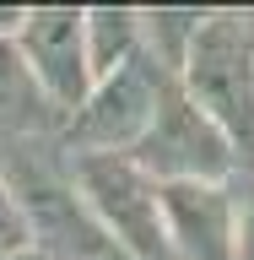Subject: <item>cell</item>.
<instances>
[{
    "label": "cell",
    "mask_w": 254,
    "mask_h": 260,
    "mask_svg": "<svg viewBox=\"0 0 254 260\" xmlns=\"http://www.w3.org/2000/svg\"><path fill=\"white\" fill-rule=\"evenodd\" d=\"M190 98L227 146L254 152V22L243 16H211L190 32Z\"/></svg>",
    "instance_id": "obj_1"
},
{
    "label": "cell",
    "mask_w": 254,
    "mask_h": 260,
    "mask_svg": "<svg viewBox=\"0 0 254 260\" xmlns=\"http://www.w3.org/2000/svg\"><path fill=\"white\" fill-rule=\"evenodd\" d=\"M76 179H81V190H87L92 222L108 228V239H114L119 255H130V260H168L157 184H152L130 157H114V152L81 157Z\"/></svg>",
    "instance_id": "obj_2"
},
{
    "label": "cell",
    "mask_w": 254,
    "mask_h": 260,
    "mask_svg": "<svg viewBox=\"0 0 254 260\" xmlns=\"http://www.w3.org/2000/svg\"><path fill=\"white\" fill-rule=\"evenodd\" d=\"M135 168H141V174L152 168V174H162L168 184H206V179H216V174L233 168V146H227L222 130L168 81L162 98H157L152 125L141 130Z\"/></svg>",
    "instance_id": "obj_3"
},
{
    "label": "cell",
    "mask_w": 254,
    "mask_h": 260,
    "mask_svg": "<svg viewBox=\"0 0 254 260\" xmlns=\"http://www.w3.org/2000/svg\"><path fill=\"white\" fill-rule=\"evenodd\" d=\"M11 201H16V211H22L27 233H38L54 255H70V260H125L114 249V239L92 222V211L81 206L60 179H49L44 168H27Z\"/></svg>",
    "instance_id": "obj_4"
},
{
    "label": "cell",
    "mask_w": 254,
    "mask_h": 260,
    "mask_svg": "<svg viewBox=\"0 0 254 260\" xmlns=\"http://www.w3.org/2000/svg\"><path fill=\"white\" fill-rule=\"evenodd\" d=\"M168 87L157 60L146 54H130L119 71H108L103 92L81 109V119L70 125L76 141H92V146H125V141H141V130L152 125L157 114V98Z\"/></svg>",
    "instance_id": "obj_5"
},
{
    "label": "cell",
    "mask_w": 254,
    "mask_h": 260,
    "mask_svg": "<svg viewBox=\"0 0 254 260\" xmlns=\"http://www.w3.org/2000/svg\"><path fill=\"white\" fill-rule=\"evenodd\" d=\"M162 233L184 260H233L238 255V228L233 206L216 184H162Z\"/></svg>",
    "instance_id": "obj_6"
},
{
    "label": "cell",
    "mask_w": 254,
    "mask_h": 260,
    "mask_svg": "<svg viewBox=\"0 0 254 260\" xmlns=\"http://www.w3.org/2000/svg\"><path fill=\"white\" fill-rule=\"evenodd\" d=\"M22 71L44 81L65 109L87 92V44H81V11H27L22 16Z\"/></svg>",
    "instance_id": "obj_7"
},
{
    "label": "cell",
    "mask_w": 254,
    "mask_h": 260,
    "mask_svg": "<svg viewBox=\"0 0 254 260\" xmlns=\"http://www.w3.org/2000/svg\"><path fill=\"white\" fill-rule=\"evenodd\" d=\"M87 60L97 76H108L114 65H125L135 54V16L130 11H92L87 16Z\"/></svg>",
    "instance_id": "obj_8"
},
{
    "label": "cell",
    "mask_w": 254,
    "mask_h": 260,
    "mask_svg": "<svg viewBox=\"0 0 254 260\" xmlns=\"http://www.w3.org/2000/svg\"><path fill=\"white\" fill-rule=\"evenodd\" d=\"M22 244H27V222H22L11 190L0 184V260H6V255H22Z\"/></svg>",
    "instance_id": "obj_9"
},
{
    "label": "cell",
    "mask_w": 254,
    "mask_h": 260,
    "mask_svg": "<svg viewBox=\"0 0 254 260\" xmlns=\"http://www.w3.org/2000/svg\"><path fill=\"white\" fill-rule=\"evenodd\" d=\"M22 60H11L6 49H0V109H16V98H22Z\"/></svg>",
    "instance_id": "obj_10"
},
{
    "label": "cell",
    "mask_w": 254,
    "mask_h": 260,
    "mask_svg": "<svg viewBox=\"0 0 254 260\" xmlns=\"http://www.w3.org/2000/svg\"><path fill=\"white\" fill-rule=\"evenodd\" d=\"M233 260H254V201H249V217H243V233H238V255Z\"/></svg>",
    "instance_id": "obj_11"
},
{
    "label": "cell",
    "mask_w": 254,
    "mask_h": 260,
    "mask_svg": "<svg viewBox=\"0 0 254 260\" xmlns=\"http://www.w3.org/2000/svg\"><path fill=\"white\" fill-rule=\"evenodd\" d=\"M22 16L27 11H0V27H22Z\"/></svg>",
    "instance_id": "obj_12"
},
{
    "label": "cell",
    "mask_w": 254,
    "mask_h": 260,
    "mask_svg": "<svg viewBox=\"0 0 254 260\" xmlns=\"http://www.w3.org/2000/svg\"><path fill=\"white\" fill-rule=\"evenodd\" d=\"M6 260H44V255H6Z\"/></svg>",
    "instance_id": "obj_13"
}]
</instances>
